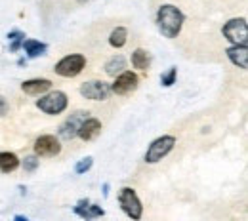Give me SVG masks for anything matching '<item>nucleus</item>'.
<instances>
[{
	"label": "nucleus",
	"mask_w": 248,
	"mask_h": 221,
	"mask_svg": "<svg viewBox=\"0 0 248 221\" xmlns=\"http://www.w3.org/2000/svg\"><path fill=\"white\" fill-rule=\"evenodd\" d=\"M16 220H17V221H27V218H23V216H16Z\"/></svg>",
	"instance_id": "27"
},
{
	"label": "nucleus",
	"mask_w": 248,
	"mask_h": 221,
	"mask_svg": "<svg viewBox=\"0 0 248 221\" xmlns=\"http://www.w3.org/2000/svg\"><path fill=\"white\" fill-rule=\"evenodd\" d=\"M12 44H10V52H17L19 48H21V44H23V40H10Z\"/></svg>",
	"instance_id": "24"
},
{
	"label": "nucleus",
	"mask_w": 248,
	"mask_h": 221,
	"mask_svg": "<svg viewBox=\"0 0 248 221\" xmlns=\"http://www.w3.org/2000/svg\"><path fill=\"white\" fill-rule=\"evenodd\" d=\"M225 54H227L229 61L235 65V67H239V69H243V71L248 67L247 44H233L231 48H227V50H225Z\"/></svg>",
	"instance_id": "12"
},
{
	"label": "nucleus",
	"mask_w": 248,
	"mask_h": 221,
	"mask_svg": "<svg viewBox=\"0 0 248 221\" xmlns=\"http://www.w3.org/2000/svg\"><path fill=\"white\" fill-rule=\"evenodd\" d=\"M69 105V99H67V94L65 92H60V90H48L46 94L40 95V99L36 101V107L50 115V117H56V115H62L63 111L67 109Z\"/></svg>",
	"instance_id": "2"
},
{
	"label": "nucleus",
	"mask_w": 248,
	"mask_h": 221,
	"mask_svg": "<svg viewBox=\"0 0 248 221\" xmlns=\"http://www.w3.org/2000/svg\"><path fill=\"white\" fill-rule=\"evenodd\" d=\"M119 204L123 208V212L130 218V220H141L143 216V206H141V200L138 196V192L130 187H124L119 192Z\"/></svg>",
	"instance_id": "5"
},
{
	"label": "nucleus",
	"mask_w": 248,
	"mask_h": 221,
	"mask_svg": "<svg viewBox=\"0 0 248 221\" xmlns=\"http://www.w3.org/2000/svg\"><path fill=\"white\" fill-rule=\"evenodd\" d=\"M8 113V103H6V99L0 95V117H4Z\"/></svg>",
	"instance_id": "25"
},
{
	"label": "nucleus",
	"mask_w": 248,
	"mask_h": 221,
	"mask_svg": "<svg viewBox=\"0 0 248 221\" xmlns=\"http://www.w3.org/2000/svg\"><path fill=\"white\" fill-rule=\"evenodd\" d=\"M126 40H128V31L124 27H117L109 34V44L113 48H123L124 44H126Z\"/></svg>",
	"instance_id": "19"
},
{
	"label": "nucleus",
	"mask_w": 248,
	"mask_h": 221,
	"mask_svg": "<svg viewBox=\"0 0 248 221\" xmlns=\"http://www.w3.org/2000/svg\"><path fill=\"white\" fill-rule=\"evenodd\" d=\"M84 67H86V58L82 54H69L56 63L54 71L63 78H75L84 71Z\"/></svg>",
	"instance_id": "3"
},
{
	"label": "nucleus",
	"mask_w": 248,
	"mask_h": 221,
	"mask_svg": "<svg viewBox=\"0 0 248 221\" xmlns=\"http://www.w3.org/2000/svg\"><path fill=\"white\" fill-rule=\"evenodd\" d=\"M88 117V113L86 111H77V113H73L65 122H63L62 126H60V137L62 139H67V141H71V139H75L77 137V132H78V126H80V122L84 120Z\"/></svg>",
	"instance_id": "10"
},
{
	"label": "nucleus",
	"mask_w": 248,
	"mask_h": 221,
	"mask_svg": "<svg viewBox=\"0 0 248 221\" xmlns=\"http://www.w3.org/2000/svg\"><path fill=\"white\" fill-rule=\"evenodd\" d=\"M80 94L90 101H105L111 95V86L103 80H90L80 86Z\"/></svg>",
	"instance_id": "9"
},
{
	"label": "nucleus",
	"mask_w": 248,
	"mask_h": 221,
	"mask_svg": "<svg viewBox=\"0 0 248 221\" xmlns=\"http://www.w3.org/2000/svg\"><path fill=\"white\" fill-rule=\"evenodd\" d=\"M99 133H101V122H99L97 118H92V117H86V118L80 122L78 132H77V135H78L82 141H92Z\"/></svg>",
	"instance_id": "11"
},
{
	"label": "nucleus",
	"mask_w": 248,
	"mask_h": 221,
	"mask_svg": "<svg viewBox=\"0 0 248 221\" xmlns=\"http://www.w3.org/2000/svg\"><path fill=\"white\" fill-rule=\"evenodd\" d=\"M176 147V137L174 135H160L155 141L149 145V149L145 151V162L147 164H156L162 158H166L170 155V151Z\"/></svg>",
	"instance_id": "4"
},
{
	"label": "nucleus",
	"mask_w": 248,
	"mask_h": 221,
	"mask_svg": "<svg viewBox=\"0 0 248 221\" xmlns=\"http://www.w3.org/2000/svg\"><path fill=\"white\" fill-rule=\"evenodd\" d=\"M184 21H186L184 12L174 4H162L156 12V27L166 38H176L182 32Z\"/></svg>",
	"instance_id": "1"
},
{
	"label": "nucleus",
	"mask_w": 248,
	"mask_h": 221,
	"mask_svg": "<svg viewBox=\"0 0 248 221\" xmlns=\"http://www.w3.org/2000/svg\"><path fill=\"white\" fill-rule=\"evenodd\" d=\"M10 40H25V32L23 31H10L8 32Z\"/></svg>",
	"instance_id": "23"
},
{
	"label": "nucleus",
	"mask_w": 248,
	"mask_h": 221,
	"mask_svg": "<svg viewBox=\"0 0 248 221\" xmlns=\"http://www.w3.org/2000/svg\"><path fill=\"white\" fill-rule=\"evenodd\" d=\"M75 214L80 216L82 220H93V218H101L105 212H103L101 206L90 204L88 198H82V200H78V204L75 206Z\"/></svg>",
	"instance_id": "13"
},
{
	"label": "nucleus",
	"mask_w": 248,
	"mask_h": 221,
	"mask_svg": "<svg viewBox=\"0 0 248 221\" xmlns=\"http://www.w3.org/2000/svg\"><path fill=\"white\" fill-rule=\"evenodd\" d=\"M124 69H126V59H124L123 56H115V58H111L105 63V73L109 76H117L119 73H123Z\"/></svg>",
	"instance_id": "18"
},
{
	"label": "nucleus",
	"mask_w": 248,
	"mask_h": 221,
	"mask_svg": "<svg viewBox=\"0 0 248 221\" xmlns=\"http://www.w3.org/2000/svg\"><path fill=\"white\" fill-rule=\"evenodd\" d=\"M17 166H19V158L16 157L14 153H10V151L0 153V172H2V174H10V172H14Z\"/></svg>",
	"instance_id": "17"
},
{
	"label": "nucleus",
	"mask_w": 248,
	"mask_h": 221,
	"mask_svg": "<svg viewBox=\"0 0 248 221\" xmlns=\"http://www.w3.org/2000/svg\"><path fill=\"white\" fill-rule=\"evenodd\" d=\"M92 164H93V158L92 157L82 158V160H78V162H77V166H75V172H77L78 176H82V174H86V172L92 168Z\"/></svg>",
	"instance_id": "21"
},
{
	"label": "nucleus",
	"mask_w": 248,
	"mask_h": 221,
	"mask_svg": "<svg viewBox=\"0 0 248 221\" xmlns=\"http://www.w3.org/2000/svg\"><path fill=\"white\" fill-rule=\"evenodd\" d=\"M138 82H140L138 74L124 69L123 73H119V74L115 76V82L111 84V92H115L117 95L132 94V92L138 88Z\"/></svg>",
	"instance_id": "8"
},
{
	"label": "nucleus",
	"mask_w": 248,
	"mask_h": 221,
	"mask_svg": "<svg viewBox=\"0 0 248 221\" xmlns=\"http://www.w3.org/2000/svg\"><path fill=\"white\" fill-rule=\"evenodd\" d=\"M52 88V82L48 78H31L21 84V90L29 95H42Z\"/></svg>",
	"instance_id": "14"
},
{
	"label": "nucleus",
	"mask_w": 248,
	"mask_h": 221,
	"mask_svg": "<svg viewBox=\"0 0 248 221\" xmlns=\"http://www.w3.org/2000/svg\"><path fill=\"white\" fill-rule=\"evenodd\" d=\"M103 194H105V196H107V194H109V185H107V183H105V185H103Z\"/></svg>",
	"instance_id": "26"
},
{
	"label": "nucleus",
	"mask_w": 248,
	"mask_h": 221,
	"mask_svg": "<svg viewBox=\"0 0 248 221\" xmlns=\"http://www.w3.org/2000/svg\"><path fill=\"white\" fill-rule=\"evenodd\" d=\"M23 50H25V54L29 56V58H38V56H44V52L48 50V46L44 44V42H40V40H34V38H27V40H23Z\"/></svg>",
	"instance_id": "16"
},
{
	"label": "nucleus",
	"mask_w": 248,
	"mask_h": 221,
	"mask_svg": "<svg viewBox=\"0 0 248 221\" xmlns=\"http://www.w3.org/2000/svg\"><path fill=\"white\" fill-rule=\"evenodd\" d=\"M130 61H132V67H134V69H138V71H147L149 65H151V56H149L147 50L138 48V50L132 52Z\"/></svg>",
	"instance_id": "15"
},
{
	"label": "nucleus",
	"mask_w": 248,
	"mask_h": 221,
	"mask_svg": "<svg viewBox=\"0 0 248 221\" xmlns=\"http://www.w3.org/2000/svg\"><path fill=\"white\" fill-rule=\"evenodd\" d=\"M23 170L27 172V174H32L36 168H38V157L36 155H31V157H25V160H23Z\"/></svg>",
	"instance_id": "22"
},
{
	"label": "nucleus",
	"mask_w": 248,
	"mask_h": 221,
	"mask_svg": "<svg viewBox=\"0 0 248 221\" xmlns=\"http://www.w3.org/2000/svg\"><path fill=\"white\" fill-rule=\"evenodd\" d=\"M223 36L225 40H229L231 44H247L248 40V25L245 17H235V19H229L225 25H223Z\"/></svg>",
	"instance_id": "6"
},
{
	"label": "nucleus",
	"mask_w": 248,
	"mask_h": 221,
	"mask_svg": "<svg viewBox=\"0 0 248 221\" xmlns=\"http://www.w3.org/2000/svg\"><path fill=\"white\" fill-rule=\"evenodd\" d=\"M176 76H178V69L176 67H170L164 74H160V84L164 88H170L172 84H176Z\"/></svg>",
	"instance_id": "20"
},
{
	"label": "nucleus",
	"mask_w": 248,
	"mask_h": 221,
	"mask_svg": "<svg viewBox=\"0 0 248 221\" xmlns=\"http://www.w3.org/2000/svg\"><path fill=\"white\" fill-rule=\"evenodd\" d=\"M60 153H62L60 137L50 135V133L36 137V141H34V155H36V157L52 158V157H58Z\"/></svg>",
	"instance_id": "7"
}]
</instances>
